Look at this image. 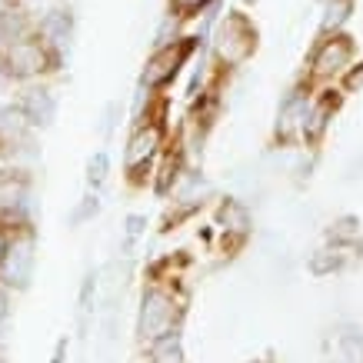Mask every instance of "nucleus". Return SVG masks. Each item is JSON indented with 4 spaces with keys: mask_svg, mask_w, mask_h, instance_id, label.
<instances>
[{
    "mask_svg": "<svg viewBox=\"0 0 363 363\" xmlns=\"http://www.w3.org/2000/svg\"><path fill=\"white\" fill-rule=\"evenodd\" d=\"M257 50V27L250 23V17L243 13H227V21L217 30V60L223 67H237Z\"/></svg>",
    "mask_w": 363,
    "mask_h": 363,
    "instance_id": "obj_1",
    "label": "nucleus"
},
{
    "mask_svg": "<svg viewBox=\"0 0 363 363\" xmlns=\"http://www.w3.org/2000/svg\"><path fill=\"white\" fill-rule=\"evenodd\" d=\"M4 64L13 77H33L47 70L50 64V47L40 40V37H13L7 50H4Z\"/></svg>",
    "mask_w": 363,
    "mask_h": 363,
    "instance_id": "obj_2",
    "label": "nucleus"
},
{
    "mask_svg": "<svg viewBox=\"0 0 363 363\" xmlns=\"http://www.w3.org/2000/svg\"><path fill=\"white\" fill-rule=\"evenodd\" d=\"M190 50H194V40L164 44L147 60V67H143V84H147V87H164V84H170V80L177 77V70L184 67V60L190 57Z\"/></svg>",
    "mask_w": 363,
    "mask_h": 363,
    "instance_id": "obj_3",
    "label": "nucleus"
},
{
    "mask_svg": "<svg viewBox=\"0 0 363 363\" xmlns=\"http://www.w3.org/2000/svg\"><path fill=\"white\" fill-rule=\"evenodd\" d=\"M350 57H353L350 37H343V33H327V40H320L317 54L310 60V70H313L317 77H333V74H340V70L350 67Z\"/></svg>",
    "mask_w": 363,
    "mask_h": 363,
    "instance_id": "obj_4",
    "label": "nucleus"
},
{
    "mask_svg": "<svg viewBox=\"0 0 363 363\" xmlns=\"http://www.w3.org/2000/svg\"><path fill=\"white\" fill-rule=\"evenodd\" d=\"M157 140H160V127H157V123H150V127H140V130H137V137L130 140L127 164L137 167L143 157H150V154H154V147H157Z\"/></svg>",
    "mask_w": 363,
    "mask_h": 363,
    "instance_id": "obj_5",
    "label": "nucleus"
},
{
    "mask_svg": "<svg viewBox=\"0 0 363 363\" xmlns=\"http://www.w3.org/2000/svg\"><path fill=\"white\" fill-rule=\"evenodd\" d=\"M353 11V0H330L327 4V13H323V33H337L347 23Z\"/></svg>",
    "mask_w": 363,
    "mask_h": 363,
    "instance_id": "obj_6",
    "label": "nucleus"
},
{
    "mask_svg": "<svg viewBox=\"0 0 363 363\" xmlns=\"http://www.w3.org/2000/svg\"><path fill=\"white\" fill-rule=\"evenodd\" d=\"M210 0H170V11L177 13V17H194L197 11H203Z\"/></svg>",
    "mask_w": 363,
    "mask_h": 363,
    "instance_id": "obj_7",
    "label": "nucleus"
},
{
    "mask_svg": "<svg viewBox=\"0 0 363 363\" xmlns=\"http://www.w3.org/2000/svg\"><path fill=\"white\" fill-rule=\"evenodd\" d=\"M27 107L33 111V117H47V113H50V97H47V94H40V97L33 94V97L27 100Z\"/></svg>",
    "mask_w": 363,
    "mask_h": 363,
    "instance_id": "obj_8",
    "label": "nucleus"
},
{
    "mask_svg": "<svg viewBox=\"0 0 363 363\" xmlns=\"http://www.w3.org/2000/svg\"><path fill=\"white\" fill-rule=\"evenodd\" d=\"M7 253V240H4V233H0V257Z\"/></svg>",
    "mask_w": 363,
    "mask_h": 363,
    "instance_id": "obj_9",
    "label": "nucleus"
},
{
    "mask_svg": "<svg viewBox=\"0 0 363 363\" xmlns=\"http://www.w3.org/2000/svg\"><path fill=\"white\" fill-rule=\"evenodd\" d=\"M0 310H4V300H0Z\"/></svg>",
    "mask_w": 363,
    "mask_h": 363,
    "instance_id": "obj_10",
    "label": "nucleus"
}]
</instances>
